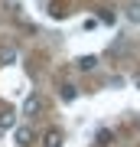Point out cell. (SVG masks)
<instances>
[{
	"instance_id": "277c9868",
	"label": "cell",
	"mask_w": 140,
	"mask_h": 147,
	"mask_svg": "<svg viewBox=\"0 0 140 147\" xmlns=\"http://www.w3.org/2000/svg\"><path fill=\"white\" fill-rule=\"evenodd\" d=\"M75 65L82 69V72H91V69L98 65V56H78V59H75Z\"/></svg>"
},
{
	"instance_id": "8992f818",
	"label": "cell",
	"mask_w": 140,
	"mask_h": 147,
	"mask_svg": "<svg viewBox=\"0 0 140 147\" xmlns=\"http://www.w3.org/2000/svg\"><path fill=\"white\" fill-rule=\"evenodd\" d=\"M127 20L130 23H140V3H130L127 7Z\"/></svg>"
},
{
	"instance_id": "ba28073f",
	"label": "cell",
	"mask_w": 140,
	"mask_h": 147,
	"mask_svg": "<svg viewBox=\"0 0 140 147\" xmlns=\"http://www.w3.org/2000/svg\"><path fill=\"white\" fill-rule=\"evenodd\" d=\"M98 144L108 147V144H111V131H98Z\"/></svg>"
},
{
	"instance_id": "9c48e42d",
	"label": "cell",
	"mask_w": 140,
	"mask_h": 147,
	"mask_svg": "<svg viewBox=\"0 0 140 147\" xmlns=\"http://www.w3.org/2000/svg\"><path fill=\"white\" fill-rule=\"evenodd\" d=\"M137 88H140V79H137Z\"/></svg>"
},
{
	"instance_id": "6da1fadb",
	"label": "cell",
	"mask_w": 140,
	"mask_h": 147,
	"mask_svg": "<svg viewBox=\"0 0 140 147\" xmlns=\"http://www.w3.org/2000/svg\"><path fill=\"white\" fill-rule=\"evenodd\" d=\"M13 141L20 144V147H29L33 141H36V131H33L29 124H20V127H16V131H13Z\"/></svg>"
},
{
	"instance_id": "52a82bcc",
	"label": "cell",
	"mask_w": 140,
	"mask_h": 147,
	"mask_svg": "<svg viewBox=\"0 0 140 147\" xmlns=\"http://www.w3.org/2000/svg\"><path fill=\"white\" fill-rule=\"evenodd\" d=\"M75 95H78V92L72 88V85H62V101H72V98H75Z\"/></svg>"
},
{
	"instance_id": "7a4b0ae2",
	"label": "cell",
	"mask_w": 140,
	"mask_h": 147,
	"mask_svg": "<svg viewBox=\"0 0 140 147\" xmlns=\"http://www.w3.org/2000/svg\"><path fill=\"white\" fill-rule=\"evenodd\" d=\"M39 108H42V98H39V95H26V98H23V115L26 118H33Z\"/></svg>"
},
{
	"instance_id": "3957f363",
	"label": "cell",
	"mask_w": 140,
	"mask_h": 147,
	"mask_svg": "<svg viewBox=\"0 0 140 147\" xmlns=\"http://www.w3.org/2000/svg\"><path fill=\"white\" fill-rule=\"evenodd\" d=\"M0 62H3V65H13L16 62V49L7 46V42H0Z\"/></svg>"
},
{
	"instance_id": "5b68a950",
	"label": "cell",
	"mask_w": 140,
	"mask_h": 147,
	"mask_svg": "<svg viewBox=\"0 0 140 147\" xmlns=\"http://www.w3.org/2000/svg\"><path fill=\"white\" fill-rule=\"evenodd\" d=\"M42 147H62V134L59 131H46L42 134Z\"/></svg>"
}]
</instances>
